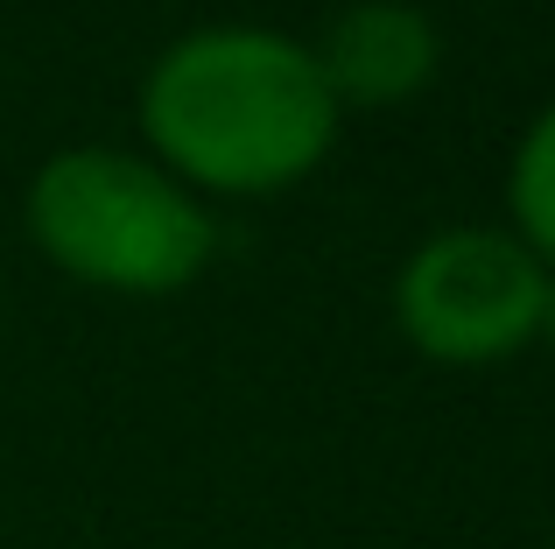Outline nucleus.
Segmentation results:
<instances>
[{
  "label": "nucleus",
  "mask_w": 555,
  "mask_h": 549,
  "mask_svg": "<svg viewBox=\"0 0 555 549\" xmlns=\"http://www.w3.org/2000/svg\"><path fill=\"white\" fill-rule=\"evenodd\" d=\"M345 106L317 50L288 28L211 22L177 36L141 78V141L197 197H282L338 149Z\"/></svg>",
  "instance_id": "1"
},
{
  "label": "nucleus",
  "mask_w": 555,
  "mask_h": 549,
  "mask_svg": "<svg viewBox=\"0 0 555 549\" xmlns=\"http://www.w3.org/2000/svg\"><path fill=\"white\" fill-rule=\"evenodd\" d=\"M22 226L56 274L99 296H177L218 254V219L149 149L78 141L22 191Z\"/></svg>",
  "instance_id": "2"
},
{
  "label": "nucleus",
  "mask_w": 555,
  "mask_h": 549,
  "mask_svg": "<svg viewBox=\"0 0 555 549\" xmlns=\"http://www.w3.org/2000/svg\"><path fill=\"white\" fill-rule=\"evenodd\" d=\"M548 268L514 226H443L393 274V324L436 367H500L542 324Z\"/></svg>",
  "instance_id": "3"
},
{
  "label": "nucleus",
  "mask_w": 555,
  "mask_h": 549,
  "mask_svg": "<svg viewBox=\"0 0 555 549\" xmlns=\"http://www.w3.org/2000/svg\"><path fill=\"white\" fill-rule=\"evenodd\" d=\"M310 50L345 113H393V106H415L436 85L443 28L415 0H352V8L331 14L324 42H310Z\"/></svg>",
  "instance_id": "4"
},
{
  "label": "nucleus",
  "mask_w": 555,
  "mask_h": 549,
  "mask_svg": "<svg viewBox=\"0 0 555 549\" xmlns=\"http://www.w3.org/2000/svg\"><path fill=\"white\" fill-rule=\"evenodd\" d=\"M506 219L542 254V268H555V99L514 141V163H506Z\"/></svg>",
  "instance_id": "5"
},
{
  "label": "nucleus",
  "mask_w": 555,
  "mask_h": 549,
  "mask_svg": "<svg viewBox=\"0 0 555 549\" xmlns=\"http://www.w3.org/2000/svg\"><path fill=\"white\" fill-rule=\"evenodd\" d=\"M534 345L555 353V268H548V289H542V324H534Z\"/></svg>",
  "instance_id": "6"
}]
</instances>
